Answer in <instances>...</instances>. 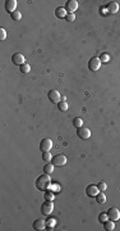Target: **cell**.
Returning <instances> with one entry per match:
<instances>
[{
    "label": "cell",
    "mask_w": 120,
    "mask_h": 231,
    "mask_svg": "<svg viewBox=\"0 0 120 231\" xmlns=\"http://www.w3.org/2000/svg\"><path fill=\"white\" fill-rule=\"evenodd\" d=\"M34 185H36V188L40 190V191H46V190H49L50 186H51V178H50L49 175L44 173L41 176L37 177Z\"/></svg>",
    "instance_id": "obj_1"
},
{
    "label": "cell",
    "mask_w": 120,
    "mask_h": 231,
    "mask_svg": "<svg viewBox=\"0 0 120 231\" xmlns=\"http://www.w3.org/2000/svg\"><path fill=\"white\" fill-rule=\"evenodd\" d=\"M51 163L55 167H63L64 164L67 163V157L64 154H58V156H54L51 159Z\"/></svg>",
    "instance_id": "obj_2"
},
{
    "label": "cell",
    "mask_w": 120,
    "mask_h": 231,
    "mask_svg": "<svg viewBox=\"0 0 120 231\" xmlns=\"http://www.w3.org/2000/svg\"><path fill=\"white\" fill-rule=\"evenodd\" d=\"M54 210V204L51 200H45V202L41 204V213L44 216H49Z\"/></svg>",
    "instance_id": "obj_3"
},
{
    "label": "cell",
    "mask_w": 120,
    "mask_h": 231,
    "mask_svg": "<svg viewBox=\"0 0 120 231\" xmlns=\"http://www.w3.org/2000/svg\"><path fill=\"white\" fill-rule=\"evenodd\" d=\"M101 63H102V62L100 60V58H97V56H93V58H91V59H89V62H88V68L91 69V71H93V72H96V71L100 69Z\"/></svg>",
    "instance_id": "obj_4"
},
{
    "label": "cell",
    "mask_w": 120,
    "mask_h": 231,
    "mask_svg": "<svg viewBox=\"0 0 120 231\" xmlns=\"http://www.w3.org/2000/svg\"><path fill=\"white\" fill-rule=\"evenodd\" d=\"M49 100L54 103V104H59L60 100H62V95L58 90H50L49 91Z\"/></svg>",
    "instance_id": "obj_5"
},
{
    "label": "cell",
    "mask_w": 120,
    "mask_h": 231,
    "mask_svg": "<svg viewBox=\"0 0 120 231\" xmlns=\"http://www.w3.org/2000/svg\"><path fill=\"white\" fill-rule=\"evenodd\" d=\"M77 135L81 137V139H83V140H86V139H89L91 137V130L89 128H87V127H79V128H77Z\"/></svg>",
    "instance_id": "obj_6"
},
{
    "label": "cell",
    "mask_w": 120,
    "mask_h": 231,
    "mask_svg": "<svg viewBox=\"0 0 120 231\" xmlns=\"http://www.w3.org/2000/svg\"><path fill=\"white\" fill-rule=\"evenodd\" d=\"M52 148V141L50 139H42L40 143V150L41 152H50Z\"/></svg>",
    "instance_id": "obj_7"
},
{
    "label": "cell",
    "mask_w": 120,
    "mask_h": 231,
    "mask_svg": "<svg viewBox=\"0 0 120 231\" xmlns=\"http://www.w3.org/2000/svg\"><path fill=\"white\" fill-rule=\"evenodd\" d=\"M107 216H109V220H111V221H114V222H115V221L120 220V210L118 208H115V207L109 208Z\"/></svg>",
    "instance_id": "obj_8"
},
{
    "label": "cell",
    "mask_w": 120,
    "mask_h": 231,
    "mask_svg": "<svg viewBox=\"0 0 120 231\" xmlns=\"http://www.w3.org/2000/svg\"><path fill=\"white\" fill-rule=\"evenodd\" d=\"M65 10H67V13H73V12H76V10L78 9V2L77 0H68V2L65 3Z\"/></svg>",
    "instance_id": "obj_9"
},
{
    "label": "cell",
    "mask_w": 120,
    "mask_h": 231,
    "mask_svg": "<svg viewBox=\"0 0 120 231\" xmlns=\"http://www.w3.org/2000/svg\"><path fill=\"white\" fill-rule=\"evenodd\" d=\"M12 63L16 64V66H22V64H24V56H23V54H21V53H14V54L12 55Z\"/></svg>",
    "instance_id": "obj_10"
},
{
    "label": "cell",
    "mask_w": 120,
    "mask_h": 231,
    "mask_svg": "<svg viewBox=\"0 0 120 231\" xmlns=\"http://www.w3.org/2000/svg\"><path fill=\"white\" fill-rule=\"evenodd\" d=\"M98 193H100V190L97 188V185H88L86 188V194L88 197H96Z\"/></svg>",
    "instance_id": "obj_11"
},
{
    "label": "cell",
    "mask_w": 120,
    "mask_h": 231,
    "mask_svg": "<svg viewBox=\"0 0 120 231\" xmlns=\"http://www.w3.org/2000/svg\"><path fill=\"white\" fill-rule=\"evenodd\" d=\"M16 8H17V2L16 0H8L5 2V10L8 13H14L16 12Z\"/></svg>",
    "instance_id": "obj_12"
},
{
    "label": "cell",
    "mask_w": 120,
    "mask_h": 231,
    "mask_svg": "<svg viewBox=\"0 0 120 231\" xmlns=\"http://www.w3.org/2000/svg\"><path fill=\"white\" fill-rule=\"evenodd\" d=\"M107 10H109L110 14L118 13V12H119V4H118L116 2H110V3L107 4Z\"/></svg>",
    "instance_id": "obj_13"
},
{
    "label": "cell",
    "mask_w": 120,
    "mask_h": 231,
    "mask_svg": "<svg viewBox=\"0 0 120 231\" xmlns=\"http://www.w3.org/2000/svg\"><path fill=\"white\" fill-rule=\"evenodd\" d=\"M45 226H46V222L44 220L38 218L36 221H33V230H45Z\"/></svg>",
    "instance_id": "obj_14"
},
{
    "label": "cell",
    "mask_w": 120,
    "mask_h": 231,
    "mask_svg": "<svg viewBox=\"0 0 120 231\" xmlns=\"http://www.w3.org/2000/svg\"><path fill=\"white\" fill-rule=\"evenodd\" d=\"M67 10L65 8H63V7H59L55 9V15H56L58 18H65V15H67Z\"/></svg>",
    "instance_id": "obj_15"
},
{
    "label": "cell",
    "mask_w": 120,
    "mask_h": 231,
    "mask_svg": "<svg viewBox=\"0 0 120 231\" xmlns=\"http://www.w3.org/2000/svg\"><path fill=\"white\" fill-rule=\"evenodd\" d=\"M104 229L106 230V231H112V230L115 229V223H114V221H111V220L105 221V222H104Z\"/></svg>",
    "instance_id": "obj_16"
},
{
    "label": "cell",
    "mask_w": 120,
    "mask_h": 231,
    "mask_svg": "<svg viewBox=\"0 0 120 231\" xmlns=\"http://www.w3.org/2000/svg\"><path fill=\"white\" fill-rule=\"evenodd\" d=\"M96 202L98 204H104L105 202H106V195L104 194V191H100L97 195H96Z\"/></svg>",
    "instance_id": "obj_17"
},
{
    "label": "cell",
    "mask_w": 120,
    "mask_h": 231,
    "mask_svg": "<svg viewBox=\"0 0 120 231\" xmlns=\"http://www.w3.org/2000/svg\"><path fill=\"white\" fill-rule=\"evenodd\" d=\"M54 164L52 163H46L45 164V167H44V172L46 173V175H50V173H52V171H54Z\"/></svg>",
    "instance_id": "obj_18"
},
{
    "label": "cell",
    "mask_w": 120,
    "mask_h": 231,
    "mask_svg": "<svg viewBox=\"0 0 120 231\" xmlns=\"http://www.w3.org/2000/svg\"><path fill=\"white\" fill-rule=\"evenodd\" d=\"M19 71L22 72V73H28L29 71H31V66H29L28 63H24V64H22V66H19Z\"/></svg>",
    "instance_id": "obj_19"
},
{
    "label": "cell",
    "mask_w": 120,
    "mask_h": 231,
    "mask_svg": "<svg viewBox=\"0 0 120 231\" xmlns=\"http://www.w3.org/2000/svg\"><path fill=\"white\" fill-rule=\"evenodd\" d=\"M58 108H59L60 112H67L68 108H69V105H68L67 101H60L59 104H58Z\"/></svg>",
    "instance_id": "obj_20"
},
{
    "label": "cell",
    "mask_w": 120,
    "mask_h": 231,
    "mask_svg": "<svg viewBox=\"0 0 120 231\" xmlns=\"http://www.w3.org/2000/svg\"><path fill=\"white\" fill-rule=\"evenodd\" d=\"M73 126L76 127V128H79V127H82L83 126V121H82V118H79V117H76L73 120Z\"/></svg>",
    "instance_id": "obj_21"
},
{
    "label": "cell",
    "mask_w": 120,
    "mask_h": 231,
    "mask_svg": "<svg viewBox=\"0 0 120 231\" xmlns=\"http://www.w3.org/2000/svg\"><path fill=\"white\" fill-rule=\"evenodd\" d=\"M42 159L46 163H50L51 162V159H52V156L50 154V152H42Z\"/></svg>",
    "instance_id": "obj_22"
},
{
    "label": "cell",
    "mask_w": 120,
    "mask_h": 231,
    "mask_svg": "<svg viewBox=\"0 0 120 231\" xmlns=\"http://www.w3.org/2000/svg\"><path fill=\"white\" fill-rule=\"evenodd\" d=\"M10 18H12L13 21H19V19L22 18V13L19 12V10H16V12H14V13H12V14H10Z\"/></svg>",
    "instance_id": "obj_23"
},
{
    "label": "cell",
    "mask_w": 120,
    "mask_h": 231,
    "mask_svg": "<svg viewBox=\"0 0 120 231\" xmlns=\"http://www.w3.org/2000/svg\"><path fill=\"white\" fill-rule=\"evenodd\" d=\"M45 200H51V202H52V200H54V193L50 191V190H49V191L46 190V191H45Z\"/></svg>",
    "instance_id": "obj_24"
},
{
    "label": "cell",
    "mask_w": 120,
    "mask_h": 231,
    "mask_svg": "<svg viewBox=\"0 0 120 231\" xmlns=\"http://www.w3.org/2000/svg\"><path fill=\"white\" fill-rule=\"evenodd\" d=\"M109 220V216H107V213H100L98 214V221L100 222H105V221H107Z\"/></svg>",
    "instance_id": "obj_25"
},
{
    "label": "cell",
    "mask_w": 120,
    "mask_h": 231,
    "mask_svg": "<svg viewBox=\"0 0 120 231\" xmlns=\"http://www.w3.org/2000/svg\"><path fill=\"white\" fill-rule=\"evenodd\" d=\"M97 188H98L100 191H105V190L107 189V185H106V182L101 181V182H98V184H97Z\"/></svg>",
    "instance_id": "obj_26"
},
{
    "label": "cell",
    "mask_w": 120,
    "mask_h": 231,
    "mask_svg": "<svg viewBox=\"0 0 120 231\" xmlns=\"http://www.w3.org/2000/svg\"><path fill=\"white\" fill-rule=\"evenodd\" d=\"M109 59H110V55L107 53H102L100 55V60L101 62H109Z\"/></svg>",
    "instance_id": "obj_27"
},
{
    "label": "cell",
    "mask_w": 120,
    "mask_h": 231,
    "mask_svg": "<svg viewBox=\"0 0 120 231\" xmlns=\"http://www.w3.org/2000/svg\"><path fill=\"white\" fill-rule=\"evenodd\" d=\"M65 19L68 21V22H73V21L76 19V15H74V13H68L65 15Z\"/></svg>",
    "instance_id": "obj_28"
},
{
    "label": "cell",
    "mask_w": 120,
    "mask_h": 231,
    "mask_svg": "<svg viewBox=\"0 0 120 231\" xmlns=\"http://www.w3.org/2000/svg\"><path fill=\"white\" fill-rule=\"evenodd\" d=\"M5 39H7V31L4 28H0V40L4 41Z\"/></svg>",
    "instance_id": "obj_29"
},
{
    "label": "cell",
    "mask_w": 120,
    "mask_h": 231,
    "mask_svg": "<svg viewBox=\"0 0 120 231\" xmlns=\"http://www.w3.org/2000/svg\"><path fill=\"white\" fill-rule=\"evenodd\" d=\"M52 190H55V191H58V190H60V186H59V185L55 184V185H52Z\"/></svg>",
    "instance_id": "obj_30"
}]
</instances>
